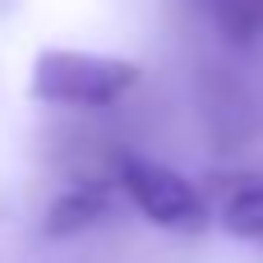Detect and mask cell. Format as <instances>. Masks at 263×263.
I'll use <instances>...</instances> for the list:
<instances>
[{"instance_id":"obj_4","label":"cell","mask_w":263,"mask_h":263,"mask_svg":"<svg viewBox=\"0 0 263 263\" xmlns=\"http://www.w3.org/2000/svg\"><path fill=\"white\" fill-rule=\"evenodd\" d=\"M217 222L227 236L245 240V245H263V180H245L227 194V203L217 208Z\"/></svg>"},{"instance_id":"obj_1","label":"cell","mask_w":263,"mask_h":263,"mask_svg":"<svg viewBox=\"0 0 263 263\" xmlns=\"http://www.w3.org/2000/svg\"><path fill=\"white\" fill-rule=\"evenodd\" d=\"M139 88V65L106 51H74V46H46L32 55L28 92L42 106H69V111H106L120 97Z\"/></svg>"},{"instance_id":"obj_2","label":"cell","mask_w":263,"mask_h":263,"mask_svg":"<svg viewBox=\"0 0 263 263\" xmlns=\"http://www.w3.org/2000/svg\"><path fill=\"white\" fill-rule=\"evenodd\" d=\"M116 185L139 208V217L162 227V231L199 236L213 222V208H208L203 190L190 176H180L176 166H162V162H148V157H120L116 162Z\"/></svg>"},{"instance_id":"obj_3","label":"cell","mask_w":263,"mask_h":263,"mask_svg":"<svg viewBox=\"0 0 263 263\" xmlns=\"http://www.w3.org/2000/svg\"><path fill=\"white\" fill-rule=\"evenodd\" d=\"M116 180H69L42 213V231L51 240H65V236H79V231H92L102 227L111 213H116Z\"/></svg>"}]
</instances>
